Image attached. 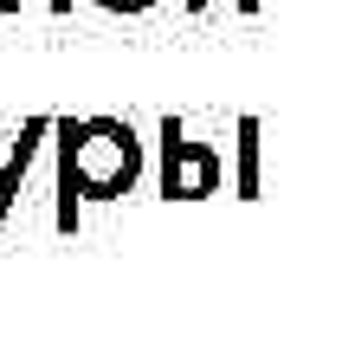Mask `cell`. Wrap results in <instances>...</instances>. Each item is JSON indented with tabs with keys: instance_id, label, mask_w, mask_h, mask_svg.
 <instances>
[{
	"instance_id": "1",
	"label": "cell",
	"mask_w": 355,
	"mask_h": 349,
	"mask_svg": "<svg viewBox=\"0 0 355 349\" xmlns=\"http://www.w3.org/2000/svg\"><path fill=\"white\" fill-rule=\"evenodd\" d=\"M58 136V227H78V201H116L142 175V142L123 117H78L52 123Z\"/></svg>"
},
{
	"instance_id": "2",
	"label": "cell",
	"mask_w": 355,
	"mask_h": 349,
	"mask_svg": "<svg viewBox=\"0 0 355 349\" xmlns=\"http://www.w3.org/2000/svg\"><path fill=\"white\" fill-rule=\"evenodd\" d=\"M226 181V155L214 142H194L187 123H162V194L168 201H207Z\"/></svg>"
},
{
	"instance_id": "3",
	"label": "cell",
	"mask_w": 355,
	"mask_h": 349,
	"mask_svg": "<svg viewBox=\"0 0 355 349\" xmlns=\"http://www.w3.org/2000/svg\"><path fill=\"white\" fill-rule=\"evenodd\" d=\"M52 136V123L46 117H26L13 130V142L0 149V227H7V207L19 201V181H26V169H33V155H39V142Z\"/></svg>"
},
{
	"instance_id": "4",
	"label": "cell",
	"mask_w": 355,
	"mask_h": 349,
	"mask_svg": "<svg viewBox=\"0 0 355 349\" xmlns=\"http://www.w3.org/2000/svg\"><path fill=\"white\" fill-rule=\"evenodd\" d=\"M239 194H259V123H239Z\"/></svg>"
},
{
	"instance_id": "5",
	"label": "cell",
	"mask_w": 355,
	"mask_h": 349,
	"mask_svg": "<svg viewBox=\"0 0 355 349\" xmlns=\"http://www.w3.org/2000/svg\"><path fill=\"white\" fill-rule=\"evenodd\" d=\"M97 7H110V13H149L155 0H97Z\"/></svg>"
},
{
	"instance_id": "6",
	"label": "cell",
	"mask_w": 355,
	"mask_h": 349,
	"mask_svg": "<svg viewBox=\"0 0 355 349\" xmlns=\"http://www.w3.org/2000/svg\"><path fill=\"white\" fill-rule=\"evenodd\" d=\"M0 7H7V13H13V7H19V0H0ZM52 13H71V0H52Z\"/></svg>"
},
{
	"instance_id": "7",
	"label": "cell",
	"mask_w": 355,
	"mask_h": 349,
	"mask_svg": "<svg viewBox=\"0 0 355 349\" xmlns=\"http://www.w3.org/2000/svg\"><path fill=\"white\" fill-rule=\"evenodd\" d=\"M187 7H194V13H200V7H214V0H187ZM239 7H245V13H252V7H259V0H239Z\"/></svg>"
}]
</instances>
